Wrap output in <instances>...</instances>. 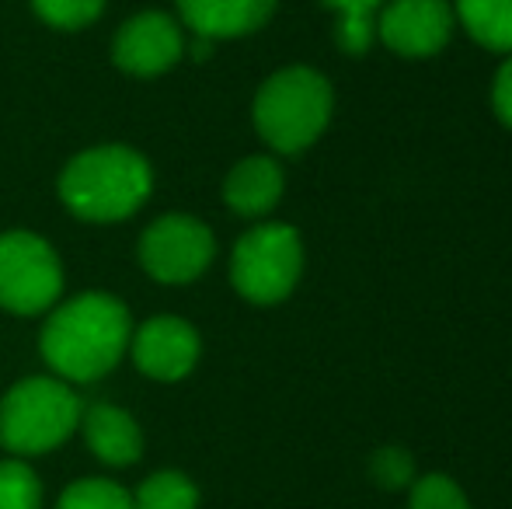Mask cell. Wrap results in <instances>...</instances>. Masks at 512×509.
<instances>
[{"mask_svg":"<svg viewBox=\"0 0 512 509\" xmlns=\"http://www.w3.org/2000/svg\"><path fill=\"white\" fill-rule=\"evenodd\" d=\"M129 311L108 293H81L49 314L42 328V356L67 381H98L126 353Z\"/></svg>","mask_w":512,"mask_h":509,"instance_id":"1","label":"cell"},{"mask_svg":"<svg viewBox=\"0 0 512 509\" xmlns=\"http://www.w3.org/2000/svg\"><path fill=\"white\" fill-rule=\"evenodd\" d=\"M154 189V171L147 157L122 143L84 150L60 175V199L74 217L91 224L126 220L147 203Z\"/></svg>","mask_w":512,"mask_h":509,"instance_id":"2","label":"cell"},{"mask_svg":"<svg viewBox=\"0 0 512 509\" xmlns=\"http://www.w3.org/2000/svg\"><path fill=\"white\" fill-rule=\"evenodd\" d=\"M335 112L331 81L314 67H283L258 88L255 129L276 154H304L321 140Z\"/></svg>","mask_w":512,"mask_h":509,"instance_id":"3","label":"cell"},{"mask_svg":"<svg viewBox=\"0 0 512 509\" xmlns=\"http://www.w3.org/2000/svg\"><path fill=\"white\" fill-rule=\"evenodd\" d=\"M84 405L56 377H28L0 401V443L18 457H39L56 450L77 426Z\"/></svg>","mask_w":512,"mask_h":509,"instance_id":"4","label":"cell"},{"mask_svg":"<svg viewBox=\"0 0 512 509\" xmlns=\"http://www.w3.org/2000/svg\"><path fill=\"white\" fill-rule=\"evenodd\" d=\"M304 241L290 224H258L234 245L230 283L251 304H279L300 283Z\"/></svg>","mask_w":512,"mask_h":509,"instance_id":"5","label":"cell"},{"mask_svg":"<svg viewBox=\"0 0 512 509\" xmlns=\"http://www.w3.org/2000/svg\"><path fill=\"white\" fill-rule=\"evenodd\" d=\"M63 290V265L39 234H0V307L11 314H42Z\"/></svg>","mask_w":512,"mask_h":509,"instance_id":"6","label":"cell"},{"mask_svg":"<svg viewBox=\"0 0 512 509\" xmlns=\"http://www.w3.org/2000/svg\"><path fill=\"white\" fill-rule=\"evenodd\" d=\"M216 255L213 231L196 217L171 213L143 231L140 238V262L157 283L182 286L199 279Z\"/></svg>","mask_w":512,"mask_h":509,"instance_id":"7","label":"cell"},{"mask_svg":"<svg viewBox=\"0 0 512 509\" xmlns=\"http://www.w3.org/2000/svg\"><path fill=\"white\" fill-rule=\"evenodd\" d=\"M457 32L450 0H384L377 7V39L405 60L443 53Z\"/></svg>","mask_w":512,"mask_h":509,"instance_id":"8","label":"cell"},{"mask_svg":"<svg viewBox=\"0 0 512 509\" xmlns=\"http://www.w3.org/2000/svg\"><path fill=\"white\" fill-rule=\"evenodd\" d=\"M185 56V32L171 14L143 11L119 28L112 46V60L126 74L157 77L171 70Z\"/></svg>","mask_w":512,"mask_h":509,"instance_id":"9","label":"cell"},{"mask_svg":"<svg viewBox=\"0 0 512 509\" xmlns=\"http://www.w3.org/2000/svg\"><path fill=\"white\" fill-rule=\"evenodd\" d=\"M133 363L154 381H182L199 360V332L182 318H150L129 335Z\"/></svg>","mask_w":512,"mask_h":509,"instance_id":"10","label":"cell"},{"mask_svg":"<svg viewBox=\"0 0 512 509\" xmlns=\"http://www.w3.org/2000/svg\"><path fill=\"white\" fill-rule=\"evenodd\" d=\"M276 11V0H178L185 28L199 39H241L265 25Z\"/></svg>","mask_w":512,"mask_h":509,"instance_id":"11","label":"cell"},{"mask_svg":"<svg viewBox=\"0 0 512 509\" xmlns=\"http://www.w3.org/2000/svg\"><path fill=\"white\" fill-rule=\"evenodd\" d=\"M286 189V175L279 168L276 157H244L230 168L227 182H223V199L237 217H265L279 206Z\"/></svg>","mask_w":512,"mask_h":509,"instance_id":"12","label":"cell"},{"mask_svg":"<svg viewBox=\"0 0 512 509\" xmlns=\"http://www.w3.org/2000/svg\"><path fill=\"white\" fill-rule=\"evenodd\" d=\"M81 429L88 447L95 450L98 461L112 468H129L143 454V433L129 412L115 405H91L81 415Z\"/></svg>","mask_w":512,"mask_h":509,"instance_id":"13","label":"cell"},{"mask_svg":"<svg viewBox=\"0 0 512 509\" xmlns=\"http://www.w3.org/2000/svg\"><path fill=\"white\" fill-rule=\"evenodd\" d=\"M457 25L488 53L512 56V0H450Z\"/></svg>","mask_w":512,"mask_h":509,"instance_id":"14","label":"cell"},{"mask_svg":"<svg viewBox=\"0 0 512 509\" xmlns=\"http://www.w3.org/2000/svg\"><path fill=\"white\" fill-rule=\"evenodd\" d=\"M199 489L182 471H157L136 489L133 509H196Z\"/></svg>","mask_w":512,"mask_h":509,"instance_id":"15","label":"cell"},{"mask_svg":"<svg viewBox=\"0 0 512 509\" xmlns=\"http://www.w3.org/2000/svg\"><path fill=\"white\" fill-rule=\"evenodd\" d=\"M408 509H471L467 492L443 471L418 475L408 489Z\"/></svg>","mask_w":512,"mask_h":509,"instance_id":"16","label":"cell"},{"mask_svg":"<svg viewBox=\"0 0 512 509\" xmlns=\"http://www.w3.org/2000/svg\"><path fill=\"white\" fill-rule=\"evenodd\" d=\"M56 509H133V496L105 478H84L63 492Z\"/></svg>","mask_w":512,"mask_h":509,"instance_id":"17","label":"cell"},{"mask_svg":"<svg viewBox=\"0 0 512 509\" xmlns=\"http://www.w3.org/2000/svg\"><path fill=\"white\" fill-rule=\"evenodd\" d=\"M42 485L25 461H0V509H39Z\"/></svg>","mask_w":512,"mask_h":509,"instance_id":"18","label":"cell"},{"mask_svg":"<svg viewBox=\"0 0 512 509\" xmlns=\"http://www.w3.org/2000/svg\"><path fill=\"white\" fill-rule=\"evenodd\" d=\"M370 478L387 492H401L411 489V482L418 478L415 471V457L405 447H380L370 457Z\"/></svg>","mask_w":512,"mask_h":509,"instance_id":"19","label":"cell"},{"mask_svg":"<svg viewBox=\"0 0 512 509\" xmlns=\"http://www.w3.org/2000/svg\"><path fill=\"white\" fill-rule=\"evenodd\" d=\"M32 7L46 25L74 32V28L91 25L105 11V0H32Z\"/></svg>","mask_w":512,"mask_h":509,"instance_id":"20","label":"cell"},{"mask_svg":"<svg viewBox=\"0 0 512 509\" xmlns=\"http://www.w3.org/2000/svg\"><path fill=\"white\" fill-rule=\"evenodd\" d=\"M335 42H338V49H342V53H349V56L370 53V46L377 42V11H373V14H363V11L338 14Z\"/></svg>","mask_w":512,"mask_h":509,"instance_id":"21","label":"cell"},{"mask_svg":"<svg viewBox=\"0 0 512 509\" xmlns=\"http://www.w3.org/2000/svg\"><path fill=\"white\" fill-rule=\"evenodd\" d=\"M492 112L502 126L512 129V56L502 60V67L495 70L492 81Z\"/></svg>","mask_w":512,"mask_h":509,"instance_id":"22","label":"cell"},{"mask_svg":"<svg viewBox=\"0 0 512 509\" xmlns=\"http://www.w3.org/2000/svg\"><path fill=\"white\" fill-rule=\"evenodd\" d=\"M335 14H349V11H363V14H373L384 0H324Z\"/></svg>","mask_w":512,"mask_h":509,"instance_id":"23","label":"cell"}]
</instances>
